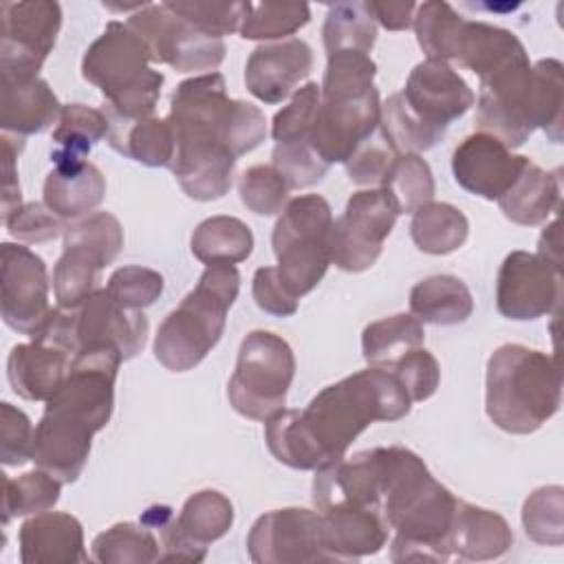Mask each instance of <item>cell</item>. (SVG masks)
Returning a JSON list of instances; mask_svg holds the SVG:
<instances>
[{
	"instance_id": "6da1fadb",
	"label": "cell",
	"mask_w": 564,
	"mask_h": 564,
	"mask_svg": "<svg viewBox=\"0 0 564 564\" xmlns=\"http://www.w3.org/2000/svg\"><path fill=\"white\" fill-rule=\"evenodd\" d=\"M174 159L170 163L181 189L194 200L223 198L238 156L256 150L267 137L262 110L227 95L220 73L181 82L170 99Z\"/></svg>"
},
{
	"instance_id": "7a4b0ae2",
	"label": "cell",
	"mask_w": 564,
	"mask_h": 564,
	"mask_svg": "<svg viewBox=\"0 0 564 564\" xmlns=\"http://www.w3.org/2000/svg\"><path fill=\"white\" fill-rule=\"evenodd\" d=\"M410 408L412 399L401 381L390 370L370 366L326 386L304 410L275 412L264 421V438L278 463L317 471L344 458L368 425L399 421Z\"/></svg>"
},
{
	"instance_id": "3957f363",
	"label": "cell",
	"mask_w": 564,
	"mask_h": 564,
	"mask_svg": "<svg viewBox=\"0 0 564 564\" xmlns=\"http://www.w3.org/2000/svg\"><path fill=\"white\" fill-rule=\"evenodd\" d=\"M123 357L115 346L95 344L73 355L68 375L46 401L33 432L31 460L64 485L75 482L88 460L93 436L115 408V381Z\"/></svg>"
},
{
	"instance_id": "277c9868",
	"label": "cell",
	"mask_w": 564,
	"mask_h": 564,
	"mask_svg": "<svg viewBox=\"0 0 564 564\" xmlns=\"http://www.w3.org/2000/svg\"><path fill=\"white\" fill-rule=\"evenodd\" d=\"M381 513L394 540L392 562H447V533L458 498L443 487L412 449L381 447Z\"/></svg>"
},
{
	"instance_id": "5b68a950",
	"label": "cell",
	"mask_w": 564,
	"mask_h": 564,
	"mask_svg": "<svg viewBox=\"0 0 564 564\" xmlns=\"http://www.w3.org/2000/svg\"><path fill=\"white\" fill-rule=\"evenodd\" d=\"M560 59L529 62L527 48L507 57L485 75L476 101V126L507 148L522 145L535 128L553 143L562 141L564 77Z\"/></svg>"
},
{
	"instance_id": "8992f818",
	"label": "cell",
	"mask_w": 564,
	"mask_h": 564,
	"mask_svg": "<svg viewBox=\"0 0 564 564\" xmlns=\"http://www.w3.org/2000/svg\"><path fill=\"white\" fill-rule=\"evenodd\" d=\"M377 64L366 53H330L319 86V108L308 143L326 163H346L381 123V101L375 86Z\"/></svg>"
},
{
	"instance_id": "52a82bcc",
	"label": "cell",
	"mask_w": 564,
	"mask_h": 564,
	"mask_svg": "<svg viewBox=\"0 0 564 564\" xmlns=\"http://www.w3.org/2000/svg\"><path fill=\"white\" fill-rule=\"evenodd\" d=\"M562 405V372L555 355L502 344L485 375V410L496 427L507 434H533Z\"/></svg>"
},
{
	"instance_id": "ba28073f",
	"label": "cell",
	"mask_w": 564,
	"mask_h": 564,
	"mask_svg": "<svg viewBox=\"0 0 564 564\" xmlns=\"http://www.w3.org/2000/svg\"><path fill=\"white\" fill-rule=\"evenodd\" d=\"M238 291L240 273L234 264L205 267L198 284L161 322L154 337L156 361L172 372L196 368L220 341Z\"/></svg>"
},
{
	"instance_id": "9c48e42d",
	"label": "cell",
	"mask_w": 564,
	"mask_h": 564,
	"mask_svg": "<svg viewBox=\"0 0 564 564\" xmlns=\"http://www.w3.org/2000/svg\"><path fill=\"white\" fill-rule=\"evenodd\" d=\"M150 62L145 42L128 24L112 20L86 48L82 75L101 90L104 110L121 119H145L152 117L165 79Z\"/></svg>"
},
{
	"instance_id": "30bf717a",
	"label": "cell",
	"mask_w": 564,
	"mask_h": 564,
	"mask_svg": "<svg viewBox=\"0 0 564 564\" xmlns=\"http://www.w3.org/2000/svg\"><path fill=\"white\" fill-rule=\"evenodd\" d=\"M148 317L143 311L121 306L108 289H95L77 308H53L33 341L51 344L68 355L86 346H115L123 361L139 355L148 339Z\"/></svg>"
},
{
	"instance_id": "8fae6325",
	"label": "cell",
	"mask_w": 564,
	"mask_h": 564,
	"mask_svg": "<svg viewBox=\"0 0 564 564\" xmlns=\"http://www.w3.org/2000/svg\"><path fill=\"white\" fill-rule=\"evenodd\" d=\"M333 209L319 194H302L286 200L271 245L278 258V273L289 291L300 300L311 293L330 264Z\"/></svg>"
},
{
	"instance_id": "7c38bea8",
	"label": "cell",
	"mask_w": 564,
	"mask_h": 564,
	"mask_svg": "<svg viewBox=\"0 0 564 564\" xmlns=\"http://www.w3.org/2000/svg\"><path fill=\"white\" fill-rule=\"evenodd\" d=\"M295 377L291 346L271 330H251L240 344L227 386L231 408L251 421H267L286 403Z\"/></svg>"
},
{
	"instance_id": "4fadbf2b",
	"label": "cell",
	"mask_w": 564,
	"mask_h": 564,
	"mask_svg": "<svg viewBox=\"0 0 564 564\" xmlns=\"http://www.w3.org/2000/svg\"><path fill=\"white\" fill-rule=\"evenodd\" d=\"M397 218L399 209L383 187L355 192L344 214L333 220L328 238L330 264L348 273L370 269L379 260Z\"/></svg>"
},
{
	"instance_id": "5bb4252c",
	"label": "cell",
	"mask_w": 564,
	"mask_h": 564,
	"mask_svg": "<svg viewBox=\"0 0 564 564\" xmlns=\"http://www.w3.org/2000/svg\"><path fill=\"white\" fill-rule=\"evenodd\" d=\"M150 48L152 59L176 73H216L225 59V42L212 37L167 9L165 2H148L126 22Z\"/></svg>"
},
{
	"instance_id": "9a60e30c",
	"label": "cell",
	"mask_w": 564,
	"mask_h": 564,
	"mask_svg": "<svg viewBox=\"0 0 564 564\" xmlns=\"http://www.w3.org/2000/svg\"><path fill=\"white\" fill-rule=\"evenodd\" d=\"M0 18V73L37 75L55 46L62 7L53 0H4Z\"/></svg>"
},
{
	"instance_id": "2e32d148",
	"label": "cell",
	"mask_w": 564,
	"mask_h": 564,
	"mask_svg": "<svg viewBox=\"0 0 564 564\" xmlns=\"http://www.w3.org/2000/svg\"><path fill=\"white\" fill-rule=\"evenodd\" d=\"M0 311L4 324L35 337L51 315L48 273L44 260L29 247L2 242L0 247Z\"/></svg>"
},
{
	"instance_id": "e0dca14e",
	"label": "cell",
	"mask_w": 564,
	"mask_h": 564,
	"mask_svg": "<svg viewBox=\"0 0 564 564\" xmlns=\"http://www.w3.org/2000/svg\"><path fill=\"white\" fill-rule=\"evenodd\" d=\"M247 551L256 564L330 562L322 546L319 511L302 507L262 513L247 535Z\"/></svg>"
},
{
	"instance_id": "ac0fdd59",
	"label": "cell",
	"mask_w": 564,
	"mask_h": 564,
	"mask_svg": "<svg viewBox=\"0 0 564 564\" xmlns=\"http://www.w3.org/2000/svg\"><path fill=\"white\" fill-rule=\"evenodd\" d=\"M562 297V269L538 253L511 251L498 271L496 306L507 319L529 322L553 313Z\"/></svg>"
},
{
	"instance_id": "d6986e66",
	"label": "cell",
	"mask_w": 564,
	"mask_h": 564,
	"mask_svg": "<svg viewBox=\"0 0 564 564\" xmlns=\"http://www.w3.org/2000/svg\"><path fill=\"white\" fill-rule=\"evenodd\" d=\"M529 156L511 150L487 132L465 137L452 154V174L456 183L474 196L498 200L520 174Z\"/></svg>"
},
{
	"instance_id": "ffe728a7",
	"label": "cell",
	"mask_w": 564,
	"mask_h": 564,
	"mask_svg": "<svg viewBox=\"0 0 564 564\" xmlns=\"http://www.w3.org/2000/svg\"><path fill=\"white\" fill-rule=\"evenodd\" d=\"M401 95L427 126L441 132H447L449 123L463 117L476 101L469 84L441 59L416 64Z\"/></svg>"
},
{
	"instance_id": "44dd1931",
	"label": "cell",
	"mask_w": 564,
	"mask_h": 564,
	"mask_svg": "<svg viewBox=\"0 0 564 564\" xmlns=\"http://www.w3.org/2000/svg\"><path fill=\"white\" fill-rule=\"evenodd\" d=\"M313 68V51L300 37L267 42L251 51L245 66L247 90L264 101L280 104L293 88L308 77Z\"/></svg>"
},
{
	"instance_id": "7402d4cb",
	"label": "cell",
	"mask_w": 564,
	"mask_h": 564,
	"mask_svg": "<svg viewBox=\"0 0 564 564\" xmlns=\"http://www.w3.org/2000/svg\"><path fill=\"white\" fill-rule=\"evenodd\" d=\"M20 560L24 564H75L86 562L82 522L64 511H42L22 522Z\"/></svg>"
},
{
	"instance_id": "603a6c76",
	"label": "cell",
	"mask_w": 564,
	"mask_h": 564,
	"mask_svg": "<svg viewBox=\"0 0 564 564\" xmlns=\"http://www.w3.org/2000/svg\"><path fill=\"white\" fill-rule=\"evenodd\" d=\"M0 82L2 132L18 137L37 134L59 119L62 104L42 77L0 73Z\"/></svg>"
},
{
	"instance_id": "cb8c5ba5",
	"label": "cell",
	"mask_w": 564,
	"mask_h": 564,
	"mask_svg": "<svg viewBox=\"0 0 564 564\" xmlns=\"http://www.w3.org/2000/svg\"><path fill=\"white\" fill-rule=\"evenodd\" d=\"M322 546L330 562H355L381 551L388 540V524L377 509L333 507L319 513Z\"/></svg>"
},
{
	"instance_id": "d4e9b609",
	"label": "cell",
	"mask_w": 564,
	"mask_h": 564,
	"mask_svg": "<svg viewBox=\"0 0 564 564\" xmlns=\"http://www.w3.org/2000/svg\"><path fill=\"white\" fill-rule=\"evenodd\" d=\"M513 544V531L507 520L485 507L458 500L447 533L449 553L460 560H496Z\"/></svg>"
},
{
	"instance_id": "484cf974",
	"label": "cell",
	"mask_w": 564,
	"mask_h": 564,
	"mask_svg": "<svg viewBox=\"0 0 564 564\" xmlns=\"http://www.w3.org/2000/svg\"><path fill=\"white\" fill-rule=\"evenodd\" d=\"M70 355L42 341L18 344L7 359V377L13 392L26 401H48L64 383Z\"/></svg>"
},
{
	"instance_id": "4316f807",
	"label": "cell",
	"mask_w": 564,
	"mask_h": 564,
	"mask_svg": "<svg viewBox=\"0 0 564 564\" xmlns=\"http://www.w3.org/2000/svg\"><path fill=\"white\" fill-rule=\"evenodd\" d=\"M106 196L101 170L86 161L79 165H53L46 174L42 198L44 205L62 220H82L90 216Z\"/></svg>"
},
{
	"instance_id": "83f0119b",
	"label": "cell",
	"mask_w": 564,
	"mask_h": 564,
	"mask_svg": "<svg viewBox=\"0 0 564 564\" xmlns=\"http://www.w3.org/2000/svg\"><path fill=\"white\" fill-rule=\"evenodd\" d=\"M104 115L110 123L106 139L112 150L148 167H170L176 145L167 119H121L108 110Z\"/></svg>"
},
{
	"instance_id": "f1b7e54d",
	"label": "cell",
	"mask_w": 564,
	"mask_h": 564,
	"mask_svg": "<svg viewBox=\"0 0 564 564\" xmlns=\"http://www.w3.org/2000/svg\"><path fill=\"white\" fill-rule=\"evenodd\" d=\"M502 214L522 227L542 225L560 205V181L531 159L498 198Z\"/></svg>"
},
{
	"instance_id": "f546056e",
	"label": "cell",
	"mask_w": 564,
	"mask_h": 564,
	"mask_svg": "<svg viewBox=\"0 0 564 564\" xmlns=\"http://www.w3.org/2000/svg\"><path fill=\"white\" fill-rule=\"evenodd\" d=\"M410 313L421 324L454 326L469 319L474 313V297L467 284L456 275H430L412 286Z\"/></svg>"
},
{
	"instance_id": "4dcf8cb0",
	"label": "cell",
	"mask_w": 564,
	"mask_h": 564,
	"mask_svg": "<svg viewBox=\"0 0 564 564\" xmlns=\"http://www.w3.org/2000/svg\"><path fill=\"white\" fill-rule=\"evenodd\" d=\"M110 123L104 110L84 106V104H66L62 106L57 126L53 130L55 150L51 152L53 165H79L86 163L90 148L108 137Z\"/></svg>"
},
{
	"instance_id": "1f68e13d",
	"label": "cell",
	"mask_w": 564,
	"mask_h": 564,
	"mask_svg": "<svg viewBox=\"0 0 564 564\" xmlns=\"http://www.w3.org/2000/svg\"><path fill=\"white\" fill-rule=\"evenodd\" d=\"M189 249L203 264H238L253 251V234L236 216H212L198 223Z\"/></svg>"
},
{
	"instance_id": "d6a6232c",
	"label": "cell",
	"mask_w": 564,
	"mask_h": 564,
	"mask_svg": "<svg viewBox=\"0 0 564 564\" xmlns=\"http://www.w3.org/2000/svg\"><path fill=\"white\" fill-rule=\"evenodd\" d=\"M425 339L423 324L412 313H397L368 324L361 333L364 359L375 366L390 370L403 355L421 348Z\"/></svg>"
},
{
	"instance_id": "836d02e7",
	"label": "cell",
	"mask_w": 564,
	"mask_h": 564,
	"mask_svg": "<svg viewBox=\"0 0 564 564\" xmlns=\"http://www.w3.org/2000/svg\"><path fill=\"white\" fill-rule=\"evenodd\" d=\"M410 236L419 251L447 256L465 245L469 236V220L458 207L430 200L412 214Z\"/></svg>"
},
{
	"instance_id": "e575fe53",
	"label": "cell",
	"mask_w": 564,
	"mask_h": 564,
	"mask_svg": "<svg viewBox=\"0 0 564 564\" xmlns=\"http://www.w3.org/2000/svg\"><path fill=\"white\" fill-rule=\"evenodd\" d=\"M174 524L187 542L207 549V544L220 540L231 529L234 505L216 489H200L185 500Z\"/></svg>"
},
{
	"instance_id": "d590c367",
	"label": "cell",
	"mask_w": 564,
	"mask_h": 564,
	"mask_svg": "<svg viewBox=\"0 0 564 564\" xmlns=\"http://www.w3.org/2000/svg\"><path fill=\"white\" fill-rule=\"evenodd\" d=\"M465 22L467 20L458 15L447 2L430 0L416 4L412 24L416 31V42L427 59H441L447 64L449 59H456Z\"/></svg>"
},
{
	"instance_id": "8d00e7d4",
	"label": "cell",
	"mask_w": 564,
	"mask_h": 564,
	"mask_svg": "<svg viewBox=\"0 0 564 564\" xmlns=\"http://www.w3.org/2000/svg\"><path fill=\"white\" fill-rule=\"evenodd\" d=\"M324 48L326 53L357 51L370 55L377 40V22L366 2H335L328 7L324 20Z\"/></svg>"
},
{
	"instance_id": "74e56055",
	"label": "cell",
	"mask_w": 564,
	"mask_h": 564,
	"mask_svg": "<svg viewBox=\"0 0 564 564\" xmlns=\"http://www.w3.org/2000/svg\"><path fill=\"white\" fill-rule=\"evenodd\" d=\"M381 137L397 154H421L434 148L445 132L427 126L403 99L401 93L390 95L381 104Z\"/></svg>"
},
{
	"instance_id": "f35d334b",
	"label": "cell",
	"mask_w": 564,
	"mask_h": 564,
	"mask_svg": "<svg viewBox=\"0 0 564 564\" xmlns=\"http://www.w3.org/2000/svg\"><path fill=\"white\" fill-rule=\"evenodd\" d=\"M159 557V538L141 522H117L93 540V560L101 564H150Z\"/></svg>"
},
{
	"instance_id": "ab89813d",
	"label": "cell",
	"mask_w": 564,
	"mask_h": 564,
	"mask_svg": "<svg viewBox=\"0 0 564 564\" xmlns=\"http://www.w3.org/2000/svg\"><path fill=\"white\" fill-rule=\"evenodd\" d=\"M62 480L44 469L26 471L18 478L2 474V524L7 527L18 516H35L57 505Z\"/></svg>"
},
{
	"instance_id": "60d3db41",
	"label": "cell",
	"mask_w": 564,
	"mask_h": 564,
	"mask_svg": "<svg viewBox=\"0 0 564 564\" xmlns=\"http://www.w3.org/2000/svg\"><path fill=\"white\" fill-rule=\"evenodd\" d=\"M311 20V7L306 2H245L242 22L238 33L245 40H280L293 35Z\"/></svg>"
},
{
	"instance_id": "b9f144b4",
	"label": "cell",
	"mask_w": 564,
	"mask_h": 564,
	"mask_svg": "<svg viewBox=\"0 0 564 564\" xmlns=\"http://www.w3.org/2000/svg\"><path fill=\"white\" fill-rule=\"evenodd\" d=\"M379 187L388 192L399 216L414 214L434 198L436 189L432 170L421 154H399Z\"/></svg>"
},
{
	"instance_id": "7bdbcfd3",
	"label": "cell",
	"mask_w": 564,
	"mask_h": 564,
	"mask_svg": "<svg viewBox=\"0 0 564 564\" xmlns=\"http://www.w3.org/2000/svg\"><path fill=\"white\" fill-rule=\"evenodd\" d=\"M104 264L79 245H64L53 269V291L57 306L77 308L95 289Z\"/></svg>"
},
{
	"instance_id": "ee69618b",
	"label": "cell",
	"mask_w": 564,
	"mask_h": 564,
	"mask_svg": "<svg viewBox=\"0 0 564 564\" xmlns=\"http://www.w3.org/2000/svg\"><path fill=\"white\" fill-rule=\"evenodd\" d=\"M522 527L529 540L544 546L564 542V489L546 485L531 491L522 505Z\"/></svg>"
},
{
	"instance_id": "f6af8a7d",
	"label": "cell",
	"mask_w": 564,
	"mask_h": 564,
	"mask_svg": "<svg viewBox=\"0 0 564 564\" xmlns=\"http://www.w3.org/2000/svg\"><path fill=\"white\" fill-rule=\"evenodd\" d=\"M64 245H79L88 249L106 269L123 247V229L112 214L97 212L68 225L64 231Z\"/></svg>"
},
{
	"instance_id": "bcb514c9",
	"label": "cell",
	"mask_w": 564,
	"mask_h": 564,
	"mask_svg": "<svg viewBox=\"0 0 564 564\" xmlns=\"http://www.w3.org/2000/svg\"><path fill=\"white\" fill-rule=\"evenodd\" d=\"M242 205L258 216H275L284 209L289 185L273 165H251L238 176Z\"/></svg>"
},
{
	"instance_id": "7dc6e473",
	"label": "cell",
	"mask_w": 564,
	"mask_h": 564,
	"mask_svg": "<svg viewBox=\"0 0 564 564\" xmlns=\"http://www.w3.org/2000/svg\"><path fill=\"white\" fill-rule=\"evenodd\" d=\"M170 11L189 22L194 29L220 37L240 29L245 2H216V0H170Z\"/></svg>"
},
{
	"instance_id": "c3c4849f",
	"label": "cell",
	"mask_w": 564,
	"mask_h": 564,
	"mask_svg": "<svg viewBox=\"0 0 564 564\" xmlns=\"http://www.w3.org/2000/svg\"><path fill=\"white\" fill-rule=\"evenodd\" d=\"M319 108V86L317 82H308L297 88L291 101L273 115L271 137L275 143H293L308 141V132L313 128L315 115Z\"/></svg>"
},
{
	"instance_id": "681fc988",
	"label": "cell",
	"mask_w": 564,
	"mask_h": 564,
	"mask_svg": "<svg viewBox=\"0 0 564 564\" xmlns=\"http://www.w3.org/2000/svg\"><path fill=\"white\" fill-rule=\"evenodd\" d=\"M271 159V165L282 174L289 189H306L317 185L330 167L317 156L308 141L275 143Z\"/></svg>"
},
{
	"instance_id": "f907efd6",
	"label": "cell",
	"mask_w": 564,
	"mask_h": 564,
	"mask_svg": "<svg viewBox=\"0 0 564 564\" xmlns=\"http://www.w3.org/2000/svg\"><path fill=\"white\" fill-rule=\"evenodd\" d=\"M106 289L121 306L143 311L163 293V275L154 269L130 264L112 271Z\"/></svg>"
},
{
	"instance_id": "816d5d0a",
	"label": "cell",
	"mask_w": 564,
	"mask_h": 564,
	"mask_svg": "<svg viewBox=\"0 0 564 564\" xmlns=\"http://www.w3.org/2000/svg\"><path fill=\"white\" fill-rule=\"evenodd\" d=\"M390 372L401 381V386L405 388V392L410 394L412 401H427L436 392L438 381H441L438 361L423 346L403 355L390 368Z\"/></svg>"
},
{
	"instance_id": "f5cc1de1",
	"label": "cell",
	"mask_w": 564,
	"mask_h": 564,
	"mask_svg": "<svg viewBox=\"0 0 564 564\" xmlns=\"http://www.w3.org/2000/svg\"><path fill=\"white\" fill-rule=\"evenodd\" d=\"M33 427L29 416L11 403H0V460L20 467L33 456Z\"/></svg>"
},
{
	"instance_id": "db71d44e",
	"label": "cell",
	"mask_w": 564,
	"mask_h": 564,
	"mask_svg": "<svg viewBox=\"0 0 564 564\" xmlns=\"http://www.w3.org/2000/svg\"><path fill=\"white\" fill-rule=\"evenodd\" d=\"M9 234L22 242H46L66 231L62 218H57L44 203L20 205L4 218Z\"/></svg>"
},
{
	"instance_id": "11a10c76",
	"label": "cell",
	"mask_w": 564,
	"mask_h": 564,
	"mask_svg": "<svg viewBox=\"0 0 564 564\" xmlns=\"http://www.w3.org/2000/svg\"><path fill=\"white\" fill-rule=\"evenodd\" d=\"M399 154L386 143V139H368L364 141L346 161V172L357 185H375L379 187Z\"/></svg>"
},
{
	"instance_id": "9f6ffc18",
	"label": "cell",
	"mask_w": 564,
	"mask_h": 564,
	"mask_svg": "<svg viewBox=\"0 0 564 564\" xmlns=\"http://www.w3.org/2000/svg\"><path fill=\"white\" fill-rule=\"evenodd\" d=\"M251 295L260 311L275 317H291L297 311V297L282 282L278 267H260L253 273Z\"/></svg>"
},
{
	"instance_id": "6f0895ef",
	"label": "cell",
	"mask_w": 564,
	"mask_h": 564,
	"mask_svg": "<svg viewBox=\"0 0 564 564\" xmlns=\"http://www.w3.org/2000/svg\"><path fill=\"white\" fill-rule=\"evenodd\" d=\"M2 220L11 216L22 205V192L18 183L15 159L24 148V137L2 132Z\"/></svg>"
},
{
	"instance_id": "680465c9",
	"label": "cell",
	"mask_w": 564,
	"mask_h": 564,
	"mask_svg": "<svg viewBox=\"0 0 564 564\" xmlns=\"http://www.w3.org/2000/svg\"><path fill=\"white\" fill-rule=\"evenodd\" d=\"M370 15L377 24H381L388 31H403L412 26L416 4L414 2H379L370 0L366 2Z\"/></svg>"
},
{
	"instance_id": "91938a15",
	"label": "cell",
	"mask_w": 564,
	"mask_h": 564,
	"mask_svg": "<svg viewBox=\"0 0 564 564\" xmlns=\"http://www.w3.org/2000/svg\"><path fill=\"white\" fill-rule=\"evenodd\" d=\"M562 240H560V220H553L538 240V256L562 269Z\"/></svg>"
}]
</instances>
